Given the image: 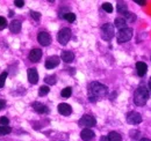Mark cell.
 <instances>
[{
	"label": "cell",
	"mask_w": 151,
	"mask_h": 141,
	"mask_svg": "<svg viewBox=\"0 0 151 141\" xmlns=\"http://www.w3.org/2000/svg\"><path fill=\"white\" fill-rule=\"evenodd\" d=\"M30 15H32V18L34 19V20H36V21H38V20L41 19V14H40L38 12H34V11H32V12H30Z\"/></svg>",
	"instance_id": "f1b7e54d"
},
{
	"label": "cell",
	"mask_w": 151,
	"mask_h": 141,
	"mask_svg": "<svg viewBox=\"0 0 151 141\" xmlns=\"http://www.w3.org/2000/svg\"><path fill=\"white\" fill-rule=\"evenodd\" d=\"M70 38H71V30L69 28H62L57 35V39L62 45H66Z\"/></svg>",
	"instance_id": "5b68a950"
},
{
	"label": "cell",
	"mask_w": 151,
	"mask_h": 141,
	"mask_svg": "<svg viewBox=\"0 0 151 141\" xmlns=\"http://www.w3.org/2000/svg\"><path fill=\"white\" fill-rule=\"evenodd\" d=\"M117 12L120 14H126L128 12V7H127V4L123 2V1H119L117 2Z\"/></svg>",
	"instance_id": "d6986e66"
},
{
	"label": "cell",
	"mask_w": 151,
	"mask_h": 141,
	"mask_svg": "<svg viewBox=\"0 0 151 141\" xmlns=\"http://www.w3.org/2000/svg\"><path fill=\"white\" fill-rule=\"evenodd\" d=\"M7 27V21L4 16H0V29L2 28H6Z\"/></svg>",
	"instance_id": "83f0119b"
},
{
	"label": "cell",
	"mask_w": 151,
	"mask_h": 141,
	"mask_svg": "<svg viewBox=\"0 0 151 141\" xmlns=\"http://www.w3.org/2000/svg\"><path fill=\"white\" fill-rule=\"evenodd\" d=\"M44 81H45V83H48V85H55L56 83V75H49V76H47L45 79H44Z\"/></svg>",
	"instance_id": "603a6c76"
},
{
	"label": "cell",
	"mask_w": 151,
	"mask_h": 141,
	"mask_svg": "<svg viewBox=\"0 0 151 141\" xmlns=\"http://www.w3.org/2000/svg\"><path fill=\"white\" fill-rule=\"evenodd\" d=\"M33 108H34V110L37 113H45V112H48L47 106L44 105V104H42V103H40V102H34L33 103Z\"/></svg>",
	"instance_id": "e0dca14e"
},
{
	"label": "cell",
	"mask_w": 151,
	"mask_h": 141,
	"mask_svg": "<svg viewBox=\"0 0 151 141\" xmlns=\"http://www.w3.org/2000/svg\"><path fill=\"white\" fill-rule=\"evenodd\" d=\"M130 133H132L130 137H132V139H136V138L139 137V131H135V130H134V131H130Z\"/></svg>",
	"instance_id": "4dcf8cb0"
},
{
	"label": "cell",
	"mask_w": 151,
	"mask_h": 141,
	"mask_svg": "<svg viewBox=\"0 0 151 141\" xmlns=\"http://www.w3.org/2000/svg\"><path fill=\"white\" fill-rule=\"evenodd\" d=\"M102 9H104L105 12H107V13H112V12H113V6H112V4H109V2H105V4L102 5Z\"/></svg>",
	"instance_id": "d4e9b609"
},
{
	"label": "cell",
	"mask_w": 151,
	"mask_h": 141,
	"mask_svg": "<svg viewBox=\"0 0 151 141\" xmlns=\"http://www.w3.org/2000/svg\"><path fill=\"white\" fill-rule=\"evenodd\" d=\"M107 137H108L109 141H122L121 135H120L117 132H111V133H109Z\"/></svg>",
	"instance_id": "ffe728a7"
},
{
	"label": "cell",
	"mask_w": 151,
	"mask_h": 141,
	"mask_svg": "<svg viewBox=\"0 0 151 141\" xmlns=\"http://www.w3.org/2000/svg\"><path fill=\"white\" fill-rule=\"evenodd\" d=\"M71 94H72V88H71V87H66V88H64L63 90H62V93H60L62 97H64V98H69V97L71 96Z\"/></svg>",
	"instance_id": "44dd1931"
},
{
	"label": "cell",
	"mask_w": 151,
	"mask_h": 141,
	"mask_svg": "<svg viewBox=\"0 0 151 141\" xmlns=\"http://www.w3.org/2000/svg\"><path fill=\"white\" fill-rule=\"evenodd\" d=\"M114 23H115V27H117L120 30L124 29V28H128L127 27V21H126V19L123 18H116L115 21H114Z\"/></svg>",
	"instance_id": "ac0fdd59"
},
{
	"label": "cell",
	"mask_w": 151,
	"mask_h": 141,
	"mask_svg": "<svg viewBox=\"0 0 151 141\" xmlns=\"http://www.w3.org/2000/svg\"><path fill=\"white\" fill-rule=\"evenodd\" d=\"M126 119H127L128 123L132 124V125L142 123V116H141V113H138L136 111H130L129 113H127Z\"/></svg>",
	"instance_id": "52a82bcc"
},
{
	"label": "cell",
	"mask_w": 151,
	"mask_h": 141,
	"mask_svg": "<svg viewBox=\"0 0 151 141\" xmlns=\"http://www.w3.org/2000/svg\"><path fill=\"white\" fill-rule=\"evenodd\" d=\"M9 30L13 33V34H18L21 30V22L19 20H13L9 24Z\"/></svg>",
	"instance_id": "2e32d148"
},
{
	"label": "cell",
	"mask_w": 151,
	"mask_h": 141,
	"mask_svg": "<svg viewBox=\"0 0 151 141\" xmlns=\"http://www.w3.org/2000/svg\"><path fill=\"white\" fill-rule=\"evenodd\" d=\"M14 4H15V6H17V7H23L24 1H22V0H15V1H14Z\"/></svg>",
	"instance_id": "d6a6232c"
},
{
	"label": "cell",
	"mask_w": 151,
	"mask_h": 141,
	"mask_svg": "<svg viewBox=\"0 0 151 141\" xmlns=\"http://www.w3.org/2000/svg\"><path fill=\"white\" fill-rule=\"evenodd\" d=\"M60 59L65 63H72L73 59H75V54L71 51H63L60 54Z\"/></svg>",
	"instance_id": "9a60e30c"
},
{
	"label": "cell",
	"mask_w": 151,
	"mask_h": 141,
	"mask_svg": "<svg viewBox=\"0 0 151 141\" xmlns=\"http://www.w3.org/2000/svg\"><path fill=\"white\" fill-rule=\"evenodd\" d=\"M139 141H151L150 139H148V138H143V139H141Z\"/></svg>",
	"instance_id": "8d00e7d4"
},
{
	"label": "cell",
	"mask_w": 151,
	"mask_h": 141,
	"mask_svg": "<svg viewBox=\"0 0 151 141\" xmlns=\"http://www.w3.org/2000/svg\"><path fill=\"white\" fill-rule=\"evenodd\" d=\"M124 16H126V18H127V19H130L132 21H134V20L136 19V18H135V15H134L132 13H130V12H127V13L124 14Z\"/></svg>",
	"instance_id": "1f68e13d"
},
{
	"label": "cell",
	"mask_w": 151,
	"mask_h": 141,
	"mask_svg": "<svg viewBox=\"0 0 151 141\" xmlns=\"http://www.w3.org/2000/svg\"><path fill=\"white\" fill-rule=\"evenodd\" d=\"M63 18L65 19L66 21H69V22H73L76 20V15L73 13H65V14L63 15Z\"/></svg>",
	"instance_id": "4316f807"
},
{
	"label": "cell",
	"mask_w": 151,
	"mask_h": 141,
	"mask_svg": "<svg viewBox=\"0 0 151 141\" xmlns=\"http://www.w3.org/2000/svg\"><path fill=\"white\" fill-rule=\"evenodd\" d=\"M107 93H108V88L105 85H102L100 82H92L88 87V94H90L88 98L92 102H94L96 98L105 97L107 95Z\"/></svg>",
	"instance_id": "6da1fadb"
},
{
	"label": "cell",
	"mask_w": 151,
	"mask_h": 141,
	"mask_svg": "<svg viewBox=\"0 0 151 141\" xmlns=\"http://www.w3.org/2000/svg\"><path fill=\"white\" fill-rule=\"evenodd\" d=\"M132 37V28H124L119 30L117 33V42L119 43H126L130 41Z\"/></svg>",
	"instance_id": "277c9868"
},
{
	"label": "cell",
	"mask_w": 151,
	"mask_h": 141,
	"mask_svg": "<svg viewBox=\"0 0 151 141\" xmlns=\"http://www.w3.org/2000/svg\"><path fill=\"white\" fill-rule=\"evenodd\" d=\"M6 79H7V72H2L0 74V88H4Z\"/></svg>",
	"instance_id": "484cf974"
},
{
	"label": "cell",
	"mask_w": 151,
	"mask_h": 141,
	"mask_svg": "<svg viewBox=\"0 0 151 141\" xmlns=\"http://www.w3.org/2000/svg\"><path fill=\"white\" fill-rule=\"evenodd\" d=\"M149 88L151 89V78H150V80H149Z\"/></svg>",
	"instance_id": "f35d334b"
},
{
	"label": "cell",
	"mask_w": 151,
	"mask_h": 141,
	"mask_svg": "<svg viewBox=\"0 0 151 141\" xmlns=\"http://www.w3.org/2000/svg\"><path fill=\"white\" fill-rule=\"evenodd\" d=\"M12 132V128L9 126H2L0 125V135H6Z\"/></svg>",
	"instance_id": "7402d4cb"
},
{
	"label": "cell",
	"mask_w": 151,
	"mask_h": 141,
	"mask_svg": "<svg viewBox=\"0 0 151 141\" xmlns=\"http://www.w3.org/2000/svg\"><path fill=\"white\" fill-rule=\"evenodd\" d=\"M136 4H138V5H141V6H143V5H145V0H134Z\"/></svg>",
	"instance_id": "836d02e7"
},
{
	"label": "cell",
	"mask_w": 151,
	"mask_h": 141,
	"mask_svg": "<svg viewBox=\"0 0 151 141\" xmlns=\"http://www.w3.org/2000/svg\"><path fill=\"white\" fill-rule=\"evenodd\" d=\"M41 57H42V51L40 49H33L29 53V59L30 61H34V63H37L41 59Z\"/></svg>",
	"instance_id": "5bb4252c"
},
{
	"label": "cell",
	"mask_w": 151,
	"mask_h": 141,
	"mask_svg": "<svg viewBox=\"0 0 151 141\" xmlns=\"http://www.w3.org/2000/svg\"><path fill=\"white\" fill-rule=\"evenodd\" d=\"M149 91L147 90L145 87H138L134 93V103L137 106L145 105V103L149 100Z\"/></svg>",
	"instance_id": "7a4b0ae2"
},
{
	"label": "cell",
	"mask_w": 151,
	"mask_h": 141,
	"mask_svg": "<svg viewBox=\"0 0 151 141\" xmlns=\"http://www.w3.org/2000/svg\"><path fill=\"white\" fill-rule=\"evenodd\" d=\"M148 70V65L145 63H142V61H138L136 64V72L138 74V76H144L145 73Z\"/></svg>",
	"instance_id": "4fadbf2b"
},
{
	"label": "cell",
	"mask_w": 151,
	"mask_h": 141,
	"mask_svg": "<svg viewBox=\"0 0 151 141\" xmlns=\"http://www.w3.org/2000/svg\"><path fill=\"white\" fill-rule=\"evenodd\" d=\"M49 91H50V88H49V87L42 86L41 88L38 89V95H40V96H45V95H48Z\"/></svg>",
	"instance_id": "cb8c5ba5"
},
{
	"label": "cell",
	"mask_w": 151,
	"mask_h": 141,
	"mask_svg": "<svg viewBox=\"0 0 151 141\" xmlns=\"http://www.w3.org/2000/svg\"><path fill=\"white\" fill-rule=\"evenodd\" d=\"M115 35V30H114V26L112 23H105L101 27V37L105 41H111Z\"/></svg>",
	"instance_id": "3957f363"
},
{
	"label": "cell",
	"mask_w": 151,
	"mask_h": 141,
	"mask_svg": "<svg viewBox=\"0 0 151 141\" xmlns=\"http://www.w3.org/2000/svg\"><path fill=\"white\" fill-rule=\"evenodd\" d=\"M100 141H109V139H108V137H107V135H104V137H101V138H100Z\"/></svg>",
	"instance_id": "e575fe53"
},
{
	"label": "cell",
	"mask_w": 151,
	"mask_h": 141,
	"mask_svg": "<svg viewBox=\"0 0 151 141\" xmlns=\"http://www.w3.org/2000/svg\"><path fill=\"white\" fill-rule=\"evenodd\" d=\"M9 124V120L6 118V117H1L0 118V125H2V126H7Z\"/></svg>",
	"instance_id": "f546056e"
},
{
	"label": "cell",
	"mask_w": 151,
	"mask_h": 141,
	"mask_svg": "<svg viewBox=\"0 0 151 141\" xmlns=\"http://www.w3.org/2000/svg\"><path fill=\"white\" fill-rule=\"evenodd\" d=\"M96 124V120L93 116L91 115H84L80 119H79V125L80 126H85L86 128H90V127H93Z\"/></svg>",
	"instance_id": "8992f818"
},
{
	"label": "cell",
	"mask_w": 151,
	"mask_h": 141,
	"mask_svg": "<svg viewBox=\"0 0 151 141\" xmlns=\"http://www.w3.org/2000/svg\"><path fill=\"white\" fill-rule=\"evenodd\" d=\"M5 105H6V102H5V101H2V100H0V110H1Z\"/></svg>",
	"instance_id": "d590c367"
},
{
	"label": "cell",
	"mask_w": 151,
	"mask_h": 141,
	"mask_svg": "<svg viewBox=\"0 0 151 141\" xmlns=\"http://www.w3.org/2000/svg\"><path fill=\"white\" fill-rule=\"evenodd\" d=\"M28 81L32 85H36L38 82V73L36 68H29L28 70Z\"/></svg>",
	"instance_id": "8fae6325"
},
{
	"label": "cell",
	"mask_w": 151,
	"mask_h": 141,
	"mask_svg": "<svg viewBox=\"0 0 151 141\" xmlns=\"http://www.w3.org/2000/svg\"><path fill=\"white\" fill-rule=\"evenodd\" d=\"M59 57L58 56H51V57H48L47 60H45V67L48 70H52L57 67L59 65Z\"/></svg>",
	"instance_id": "9c48e42d"
},
{
	"label": "cell",
	"mask_w": 151,
	"mask_h": 141,
	"mask_svg": "<svg viewBox=\"0 0 151 141\" xmlns=\"http://www.w3.org/2000/svg\"><path fill=\"white\" fill-rule=\"evenodd\" d=\"M8 15H9V16H13V15H14V12H12V11H11V12H9V14H8Z\"/></svg>",
	"instance_id": "74e56055"
},
{
	"label": "cell",
	"mask_w": 151,
	"mask_h": 141,
	"mask_svg": "<svg viewBox=\"0 0 151 141\" xmlns=\"http://www.w3.org/2000/svg\"><path fill=\"white\" fill-rule=\"evenodd\" d=\"M58 112L62 115V116H70L71 112H72V108L71 105H69L68 103H60L58 104Z\"/></svg>",
	"instance_id": "30bf717a"
},
{
	"label": "cell",
	"mask_w": 151,
	"mask_h": 141,
	"mask_svg": "<svg viewBox=\"0 0 151 141\" xmlns=\"http://www.w3.org/2000/svg\"><path fill=\"white\" fill-rule=\"evenodd\" d=\"M80 138L84 141H90L94 138V132L90 128H84L80 133Z\"/></svg>",
	"instance_id": "7c38bea8"
},
{
	"label": "cell",
	"mask_w": 151,
	"mask_h": 141,
	"mask_svg": "<svg viewBox=\"0 0 151 141\" xmlns=\"http://www.w3.org/2000/svg\"><path fill=\"white\" fill-rule=\"evenodd\" d=\"M37 41L41 45L48 46L51 43V36L49 35L48 33H45V31H41V33H38L37 35Z\"/></svg>",
	"instance_id": "ba28073f"
}]
</instances>
